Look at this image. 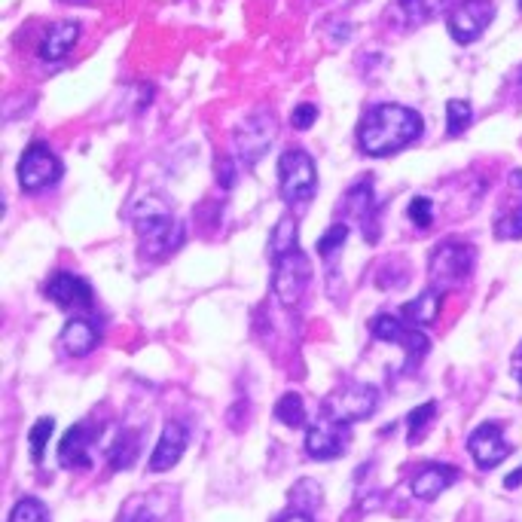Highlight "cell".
<instances>
[{"label": "cell", "instance_id": "1", "mask_svg": "<svg viewBox=\"0 0 522 522\" xmlns=\"http://www.w3.org/2000/svg\"><path fill=\"white\" fill-rule=\"evenodd\" d=\"M425 132V120L419 110L403 107V104H376L364 113L358 123V147L361 153L379 159V156H394L416 144Z\"/></svg>", "mask_w": 522, "mask_h": 522}, {"label": "cell", "instance_id": "2", "mask_svg": "<svg viewBox=\"0 0 522 522\" xmlns=\"http://www.w3.org/2000/svg\"><path fill=\"white\" fill-rule=\"evenodd\" d=\"M129 217H132V226H135V232H138V239H141L153 254L171 251L168 239H171L174 245H181V239H184V226L178 223V217H174V208L168 205V199H162L159 193H144V196L132 205Z\"/></svg>", "mask_w": 522, "mask_h": 522}, {"label": "cell", "instance_id": "3", "mask_svg": "<svg viewBox=\"0 0 522 522\" xmlns=\"http://www.w3.org/2000/svg\"><path fill=\"white\" fill-rule=\"evenodd\" d=\"M477 266V248L458 239H443L428 257V284L434 290H452L468 281Z\"/></svg>", "mask_w": 522, "mask_h": 522}, {"label": "cell", "instance_id": "4", "mask_svg": "<svg viewBox=\"0 0 522 522\" xmlns=\"http://www.w3.org/2000/svg\"><path fill=\"white\" fill-rule=\"evenodd\" d=\"M278 135V120L272 110H254L239 123L236 135H232V159L239 162V168H254L272 147Z\"/></svg>", "mask_w": 522, "mask_h": 522}, {"label": "cell", "instance_id": "5", "mask_svg": "<svg viewBox=\"0 0 522 522\" xmlns=\"http://www.w3.org/2000/svg\"><path fill=\"white\" fill-rule=\"evenodd\" d=\"M278 187L287 205H303L318 193V168L306 150H287L278 159Z\"/></svg>", "mask_w": 522, "mask_h": 522}, {"label": "cell", "instance_id": "6", "mask_svg": "<svg viewBox=\"0 0 522 522\" xmlns=\"http://www.w3.org/2000/svg\"><path fill=\"white\" fill-rule=\"evenodd\" d=\"M312 284V260L303 251H294L275 260L272 272V294L284 309H300L306 300V290Z\"/></svg>", "mask_w": 522, "mask_h": 522}, {"label": "cell", "instance_id": "7", "mask_svg": "<svg viewBox=\"0 0 522 522\" xmlns=\"http://www.w3.org/2000/svg\"><path fill=\"white\" fill-rule=\"evenodd\" d=\"M370 333L379 342H391V345H400L403 348V352H406V370L419 367L422 358L428 355V348H431V339L422 333V327L406 324L397 315H376L370 321Z\"/></svg>", "mask_w": 522, "mask_h": 522}, {"label": "cell", "instance_id": "8", "mask_svg": "<svg viewBox=\"0 0 522 522\" xmlns=\"http://www.w3.org/2000/svg\"><path fill=\"white\" fill-rule=\"evenodd\" d=\"M62 159H58L43 141H31L19 159V184L25 193H43L62 181Z\"/></svg>", "mask_w": 522, "mask_h": 522}, {"label": "cell", "instance_id": "9", "mask_svg": "<svg viewBox=\"0 0 522 522\" xmlns=\"http://www.w3.org/2000/svg\"><path fill=\"white\" fill-rule=\"evenodd\" d=\"M376 406H379V391L373 385H345L327 397L324 416L345 422V425H355V422L370 419L376 413Z\"/></svg>", "mask_w": 522, "mask_h": 522}, {"label": "cell", "instance_id": "10", "mask_svg": "<svg viewBox=\"0 0 522 522\" xmlns=\"http://www.w3.org/2000/svg\"><path fill=\"white\" fill-rule=\"evenodd\" d=\"M336 214H342V223H358L370 245L379 242V226H376V199H373V178H364L345 190V196L336 205Z\"/></svg>", "mask_w": 522, "mask_h": 522}, {"label": "cell", "instance_id": "11", "mask_svg": "<svg viewBox=\"0 0 522 522\" xmlns=\"http://www.w3.org/2000/svg\"><path fill=\"white\" fill-rule=\"evenodd\" d=\"M495 19V4L492 0H461V4L449 13L446 28L449 37L461 46L480 40V34L492 25Z\"/></svg>", "mask_w": 522, "mask_h": 522}, {"label": "cell", "instance_id": "12", "mask_svg": "<svg viewBox=\"0 0 522 522\" xmlns=\"http://www.w3.org/2000/svg\"><path fill=\"white\" fill-rule=\"evenodd\" d=\"M348 443H352V425L336 422V419H330L324 413H321V419L306 434V452L315 461H333V458H339L348 449Z\"/></svg>", "mask_w": 522, "mask_h": 522}, {"label": "cell", "instance_id": "13", "mask_svg": "<svg viewBox=\"0 0 522 522\" xmlns=\"http://www.w3.org/2000/svg\"><path fill=\"white\" fill-rule=\"evenodd\" d=\"M468 452H471V458H474V464H477L480 471H495L504 458H510L513 443H507L501 425L483 422V425H477V428L471 431V437H468Z\"/></svg>", "mask_w": 522, "mask_h": 522}, {"label": "cell", "instance_id": "14", "mask_svg": "<svg viewBox=\"0 0 522 522\" xmlns=\"http://www.w3.org/2000/svg\"><path fill=\"white\" fill-rule=\"evenodd\" d=\"M43 294H46L55 306H62V309H68V312H86V309H92V303H95V294H92L89 281H83L80 275H71V272L52 275L49 284L43 287Z\"/></svg>", "mask_w": 522, "mask_h": 522}, {"label": "cell", "instance_id": "15", "mask_svg": "<svg viewBox=\"0 0 522 522\" xmlns=\"http://www.w3.org/2000/svg\"><path fill=\"white\" fill-rule=\"evenodd\" d=\"M187 443H190V431H187V425H184V422H168V425L162 428V434H159V443H156V449H153V455H150V464H147V468H150L153 474H165V471H171L174 464L181 461Z\"/></svg>", "mask_w": 522, "mask_h": 522}, {"label": "cell", "instance_id": "16", "mask_svg": "<svg viewBox=\"0 0 522 522\" xmlns=\"http://www.w3.org/2000/svg\"><path fill=\"white\" fill-rule=\"evenodd\" d=\"M98 440V434L80 422L74 428H68V434L62 437V443H58V464L68 471H83L92 464V443Z\"/></svg>", "mask_w": 522, "mask_h": 522}, {"label": "cell", "instance_id": "17", "mask_svg": "<svg viewBox=\"0 0 522 522\" xmlns=\"http://www.w3.org/2000/svg\"><path fill=\"white\" fill-rule=\"evenodd\" d=\"M461 471L452 468V464H443V461H431V464H422L416 471V477L410 480V492L422 501H434L437 495H443L452 483H458Z\"/></svg>", "mask_w": 522, "mask_h": 522}, {"label": "cell", "instance_id": "18", "mask_svg": "<svg viewBox=\"0 0 522 522\" xmlns=\"http://www.w3.org/2000/svg\"><path fill=\"white\" fill-rule=\"evenodd\" d=\"M80 40V25L74 19H62V22H52L37 46V55L43 62H62V58L77 46Z\"/></svg>", "mask_w": 522, "mask_h": 522}, {"label": "cell", "instance_id": "19", "mask_svg": "<svg viewBox=\"0 0 522 522\" xmlns=\"http://www.w3.org/2000/svg\"><path fill=\"white\" fill-rule=\"evenodd\" d=\"M101 342V333L92 321L86 318H71L62 330V348H65V355L71 358H86L95 352V345Z\"/></svg>", "mask_w": 522, "mask_h": 522}, {"label": "cell", "instance_id": "20", "mask_svg": "<svg viewBox=\"0 0 522 522\" xmlns=\"http://www.w3.org/2000/svg\"><path fill=\"white\" fill-rule=\"evenodd\" d=\"M440 306H443V294H440V290L425 287L416 300L403 303V309H400L403 315H400V318H403L406 324H413V327H428V324H434V321H437Z\"/></svg>", "mask_w": 522, "mask_h": 522}, {"label": "cell", "instance_id": "21", "mask_svg": "<svg viewBox=\"0 0 522 522\" xmlns=\"http://www.w3.org/2000/svg\"><path fill=\"white\" fill-rule=\"evenodd\" d=\"M449 4L452 0H397L391 13H400L406 28H419V25H428L437 16H443L449 10Z\"/></svg>", "mask_w": 522, "mask_h": 522}, {"label": "cell", "instance_id": "22", "mask_svg": "<svg viewBox=\"0 0 522 522\" xmlns=\"http://www.w3.org/2000/svg\"><path fill=\"white\" fill-rule=\"evenodd\" d=\"M294 251H300L297 220L290 217V214H284V217L272 226V232H269V257H272V263H275V260L287 257V254H294Z\"/></svg>", "mask_w": 522, "mask_h": 522}, {"label": "cell", "instance_id": "23", "mask_svg": "<svg viewBox=\"0 0 522 522\" xmlns=\"http://www.w3.org/2000/svg\"><path fill=\"white\" fill-rule=\"evenodd\" d=\"M138 455H141V434L126 428V431L116 434V443L110 449V468L113 471H129L132 464L138 461Z\"/></svg>", "mask_w": 522, "mask_h": 522}, {"label": "cell", "instance_id": "24", "mask_svg": "<svg viewBox=\"0 0 522 522\" xmlns=\"http://www.w3.org/2000/svg\"><path fill=\"white\" fill-rule=\"evenodd\" d=\"M275 419L287 428H303L306 425V403L297 391H287L275 403Z\"/></svg>", "mask_w": 522, "mask_h": 522}, {"label": "cell", "instance_id": "25", "mask_svg": "<svg viewBox=\"0 0 522 522\" xmlns=\"http://www.w3.org/2000/svg\"><path fill=\"white\" fill-rule=\"evenodd\" d=\"M471 123H474V107H471V101L452 98V101L446 104V135H449V138H458V135H464V132L471 129Z\"/></svg>", "mask_w": 522, "mask_h": 522}, {"label": "cell", "instance_id": "26", "mask_svg": "<svg viewBox=\"0 0 522 522\" xmlns=\"http://www.w3.org/2000/svg\"><path fill=\"white\" fill-rule=\"evenodd\" d=\"M324 501V492L315 480H300L294 489H290V504L294 510H303V513H315Z\"/></svg>", "mask_w": 522, "mask_h": 522}, {"label": "cell", "instance_id": "27", "mask_svg": "<svg viewBox=\"0 0 522 522\" xmlns=\"http://www.w3.org/2000/svg\"><path fill=\"white\" fill-rule=\"evenodd\" d=\"M437 403L431 400V403H422L419 410H413L410 413V419H406V425H410V446H416V443H422L425 440V431H428V425L437 419Z\"/></svg>", "mask_w": 522, "mask_h": 522}, {"label": "cell", "instance_id": "28", "mask_svg": "<svg viewBox=\"0 0 522 522\" xmlns=\"http://www.w3.org/2000/svg\"><path fill=\"white\" fill-rule=\"evenodd\" d=\"M7 522H49V513H46V504L40 498H19L16 507L10 510V519Z\"/></svg>", "mask_w": 522, "mask_h": 522}, {"label": "cell", "instance_id": "29", "mask_svg": "<svg viewBox=\"0 0 522 522\" xmlns=\"http://www.w3.org/2000/svg\"><path fill=\"white\" fill-rule=\"evenodd\" d=\"M120 522H162L159 504H153V498H135L126 504Z\"/></svg>", "mask_w": 522, "mask_h": 522}, {"label": "cell", "instance_id": "30", "mask_svg": "<svg viewBox=\"0 0 522 522\" xmlns=\"http://www.w3.org/2000/svg\"><path fill=\"white\" fill-rule=\"evenodd\" d=\"M345 239H348V223H333V226L324 232V236L318 239V257H321L324 263H330L333 254L342 251Z\"/></svg>", "mask_w": 522, "mask_h": 522}, {"label": "cell", "instance_id": "31", "mask_svg": "<svg viewBox=\"0 0 522 522\" xmlns=\"http://www.w3.org/2000/svg\"><path fill=\"white\" fill-rule=\"evenodd\" d=\"M52 431H55V422L49 416H43V419L34 422V428L28 434V449H31V458L34 461H43V452H46V443H49Z\"/></svg>", "mask_w": 522, "mask_h": 522}, {"label": "cell", "instance_id": "32", "mask_svg": "<svg viewBox=\"0 0 522 522\" xmlns=\"http://www.w3.org/2000/svg\"><path fill=\"white\" fill-rule=\"evenodd\" d=\"M495 236H498L501 242H516V239H522V205L513 208V211H507V214H501V217L495 220Z\"/></svg>", "mask_w": 522, "mask_h": 522}, {"label": "cell", "instance_id": "33", "mask_svg": "<svg viewBox=\"0 0 522 522\" xmlns=\"http://www.w3.org/2000/svg\"><path fill=\"white\" fill-rule=\"evenodd\" d=\"M410 220H413L416 226L428 229V226L434 223V202H431L428 196H416V199L410 202Z\"/></svg>", "mask_w": 522, "mask_h": 522}, {"label": "cell", "instance_id": "34", "mask_svg": "<svg viewBox=\"0 0 522 522\" xmlns=\"http://www.w3.org/2000/svg\"><path fill=\"white\" fill-rule=\"evenodd\" d=\"M315 120H318V107H315V104H309V101L297 104V107H294V113H290V126L300 129V132L312 129V126H315Z\"/></svg>", "mask_w": 522, "mask_h": 522}, {"label": "cell", "instance_id": "35", "mask_svg": "<svg viewBox=\"0 0 522 522\" xmlns=\"http://www.w3.org/2000/svg\"><path fill=\"white\" fill-rule=\"evenodd\" d=\"M236 171H239V162H236V159L220 156V159L214 162V174H217V181H220L223 190H232V184H236Z\"/></svg>", "mask_w": 522, "mask_h": 522}, {"label": "cell", "instance_id": "36", "mask_svg": "<svg viewBox=\"0 0 522 522\" xmlns=\"http://www.w3.org/2000/svg\"><path fill=\"white\" fill-rule=\"evenodd\" d=\"M278 522H315L312 513H303V510H287Z\"/></svg>", "mask_w": 522, "mask_h": 522}, {"label": "cell", "instance_id": "37", "mask_svg": "<svg viewBox=\"0 0 522 522\" xmlns=\"http://www.w3.org/2000/svg\"><path fill=\"white\" fill-rule=\"evenodd\" d=\"M510 373H513V379L519 382V388H522V345L516 348V355H513V361H510Z\"/></svg>", "mask_w": 522, "mask_h": 522}, {"label": "cell", "instance_id": "38", "mask_svg": "<svg viewBox=\"0 0 522 522\" xmlns=\"http://www.w3.org/2000/svg\"><path fill=\"white\" fill-rule=\"evenodd\" d=\"M504 486H507V489H516V486H522V468H519V471H513V474H510V477L504 480Z\"/></svg>", "mask_w": 522, "mask_h": 522}, {"label": "cell", "instance_id": "39", "mask_svg": "<svg viewBox=\"0 0 522 522\" xmlns=\"http://www.w3.org/2000/svg\"><path fill=\"white\" fill-rule=\"evenodd\" d=\"M510 184L522 193V168H516V171H510Z\"/></svg>", "mask_w": 522, "mask_h": 522}, {"label": "cell", "instance_id": "40", "mask_svg": "<svg viewBox=\"0 0 522 522\" xmlns=\"http://www.w3.org/2000/svg\"><path fill=\"white\" fill-rule=\"evenodd\" d=\"M516 89H519V98H522V68H519V74H516Z\"/></svg>", "mask_w": 522, "mask_h": 522}, {"label": "cell", "instance_id": "41", "mask_svg": "<svg viewBox=\"0 0 522 522\" xmlns=\"http://www.w3.org/2000/svg\"><path fill=\"white\" fill-rule=\"evenodd\" d=\"M519 10H522V0H519Z\"/></svg>", "mask_w": 522, "mask_h": 522}]
</instances>
